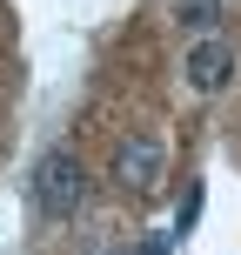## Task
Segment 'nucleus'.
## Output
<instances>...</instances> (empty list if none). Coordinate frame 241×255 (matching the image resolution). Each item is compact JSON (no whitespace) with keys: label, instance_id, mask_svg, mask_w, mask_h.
<instances>
[{"label":"nucleus","instance_id":"obj_1","mask_svg":"<svg viewBox=\"0 0 241 255\" xmlns=\"http://www.w3.org/2000/svg\"><path fill=\"white\" fill-rule=\"evenodd\" d=\"M80 202H87V175H80V154H74V148L40 154V168H34V208H40L47 222H67Z\"/></svg>","mask_w":241,"mask_h":255},{"label":"nucleus","instance_id":"obj_2","mask_svg":"<svg viewBox=\"0 0 241 255\" xmlns=\"http://www.w3.org/2000/svg\"><path fill=\"white\" fill-rule=\"evenodd\" d=\"M107 175H114V188H127V195H154L167 181V148L154 134H127L114 148V168H107Z\"/></svg>","mask_w":241,"mask_h":255},{"label":"nucleus","instance_id":"obj_3","mask_svg":"<svg viewBox=\"0 0 241 255\" xmlns=\"http://www.w3.org/2000/svg\"><path fill=\"white\" fill-rule=\"evenodd\" d=\"M181 74H188L194 94H221V88L235 81V47H228L221 34H201V40L188 47V61H181Z\"/></svg>","mask_w":241,"mask_h":255},{"label":"nucleus","instance_id":"obj_4","mask_svg":"<svg viewBox=\"0 0 241 255\" xmlns=\"http://www.w3.org/2000/svg\"><path fill=\"white\" fill-rule=\"evenodd\" d=\"M181 20H188V27H201V34H208V27L221 20V0H181Z\"/></svg>","mask_w":241,"mask_h":255},{"label":"nucleus","instance_id":"obj_5","mask_svg":"<svg viewBox=\"0 0 241 255\" xmlns=\"http://www.w3.org/2000/svg\"><path fill=\"white\" fill-rule=\"evenodd\" d=\"M194 215H201V188H188V202H181V215H174V235H188Z\"/></svg>","mask_w":241,"mask_h":255},{"label":"nucleus","instance_id":"obj_6","mask_svg":"<svg viewBox=\"0 0 241 255\" xmlns=\"http://www.w3.org/2000/svg\"><path fill=\"white\" fill-rule=\"evenodd\" d=\"M167 242H174V235H148V242H141V255H167Z\"/></svg>","mask_w":241,"mask_h":255}]
</instances>
